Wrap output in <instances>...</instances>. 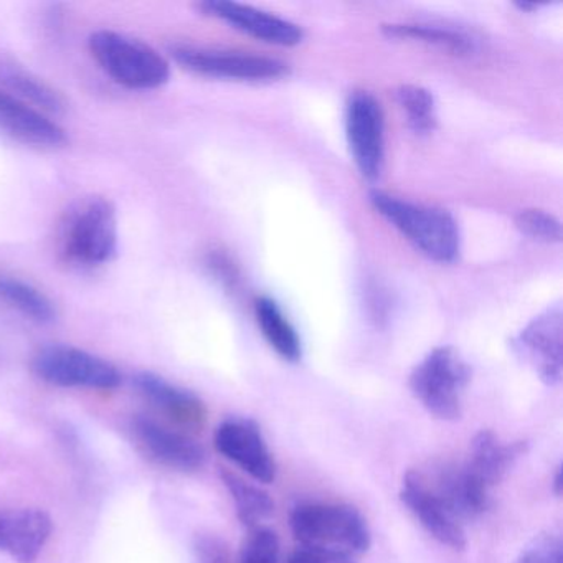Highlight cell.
<instances>
[{
	"label": "cell",
	"instance_id": "6da1fadb",
	"mask_svg": "<svg viewBox=\"0 0 563 563\" xmlns=\"http://www.w3.org/2000/svg\"><path fill=\"white\" fill-rule=\"evenodd\" d=\"M371 203L418 252L433 262H456L461 250L460 227L450 212L408 202L380 190L371 192Z\"/></svg>",
	"mask_w": 563,
	"mask_h": 563
},
{
	"label": "cell",
	"instance_id": "7a4b0ae2",
	"mask_svg": "<svg viewBox=\"0 0 563 563\" xmlns=\"http://www.w3.org/2000/svg\"><path fill=\"white\" fill-rule=\"evenodd\" d=\"M289 526L295 539L309 549L351 556L362 555L371 549L372 533L367 520L347 504H301L292 510Z\"/></svg>",
	"mask_w": 563,
	"mask_h": 563
},
{
	"label": "cell",
	"instance_id": "3957f363",
	"mask_svg": "<svg viewBox=\"0 0 563 563\" xmlns=\"http://www.w3.org/2000/svg\"><path fill=\"white\" fill-rule=\"evenodd\" d=\"M60 252L71 265L93 268L114 258L118 252L117 209L103 197L75 203L60 227Z\"/></svg>",
	"mask_w": 563,
	"mask_h": 563
},
{
	"label": "cell",
	"instance_id": "277c9868",
	"mask_svg": "<svg viewBox=\"0 0 563 563\" xmlns=\"http://www.w3.org/2000/svg\"><path fill=\"white\" fill-rule=\"evenodd\" d=\"M88 47L101 70L121 87L156 90L169 81V62L137 38L114 31H98L90 35Z\"/></svg>",
	"mask_w": 563,
	"mask_h": 563
},
{
	"label": "cell",
	"instance_id": "5b68a950",
	"mask_svg": "<svg viewBox=\"0 0 563 563\" xmlns=\"http://www.w3.org/2000/svg\"><path fill=\"white\" fill-rule=\"evenodd\" d=\"M471 380V367L450 345L433 349L411 371L413 397L438 420L454 421L463 415V395Z\"/></svg>",
	"mask_w": 563,
	"mask_h": 563
},
{
	"label": "cell",
	"instance_id": "8992f818",
	"mask_svg": "<svg viewBox=\"0 0 563 563\" xmlns=\"http://www.w3.org/2000/svg\"><path fill=\"white\" fill-rule=\"evenodd\" d=\"M32 367L37 377L57 387L111 390L121 384V374L113 364L71 345L41 349Z\"/></svg>",
	"mask_w": 563,
	"mask_h": 563
},
{
	"label": "cell",
	"instance_id": "52a82bcc",
	"mask_svg": "<svg viewBox=\"0 0 563 563\" xmlns=\"http://www.w3.org/2000/svg\"><path fill=\"white\" fill-rule=\"evenodd\" d=\"M345 136L358 173L365 179H378L385 159L384 111L377 98L368 91H354L349 97Z\"/></svg>",
	"mask_w": 563,
	"mask_h": 563
},
{
	"label": "cell",
	"instance_id": "ba28073f",
	"mask_svg": "<svg viewBox=\"0 0 563 563\" xmlns=\"http://www.w3.org/2000/svg\"><path fill=\"white\" fill-rule=\"evenodd\" d=\"M400 499L433 539L454 550L466 547V532L460 517L434 489L423 470H411L401 483Z\"/></svg>",
	"mask_w": 563,
	"mask_h": 563
},
{
	"label": "cell",
	"instance_id": "9c48e42d",
	"mask_svg": "<svg viewBox=\"0 0 563 563\" xmlns=\"http://www.w3.org/2000/svg\"><path fill=\"white\" fill-rule=\"evenodd\" d=\"M177 64L186 70L210 78L239 81L278 80L288 74V65L276 58L210 48L177 47L173 51Z\"/></svg>",
	"mask_w": 563,
	"mask_h": 563
},
{
	"label": "cell",
	"instance_id": "30bf717a",
	"mask_svg": "<svg viewBox=\"0 0 563 563\" xmlns=\"http://www.w3.org/2000/svg\"><path fill=\"white\" fill-rule=\"evenodd\" d=\"M516 354L550 387L562 382L563 316L560 308L537 316L512 341Z\"/></svg>",
	"mask_w": 563,
	"mask_h": 563
},
{
	"label": "cell",
	"instance_id": "8fae6325",
	"mask_svg": "<svg viewBox=\"0 0 563 563\" xmlns=\"http://www.w3.org/2000/svg\"><path fill=\"white\" fill-rule=\"evenodd\" d=\"M213 443L220 454L242 467L253 479L263 484L275 481V456L255 421L250 418H229L217 428Z\"/></svg>",
	"mask_w": 563,
	"mask_h": 563
},
{
	"label": "cell",
	"instance_id": "7c38bea8",
	"mask_svg": "<svg viewBox=\"0 0 563 563\" xmlns=\"http://www.w3.org/2000/svg\"><path fill=\"white\" fill-rule=\"evenodd\" d=\"M133 433L141 450L151 460L170 470L190 473L206 463V451L190 434L153 418L137 417L133 421Z\"/></svg>",
	"mask_w": 563,
	"mask_h": 563
},
{
	"label": "cell",
	"instance_id": "4fadbf2b",
	"mask_svg": "<svg viewBox=\"0 0 563 563\" xmlns=\"http://www.w3.org/2000/svg\"><path fill=\"white\" fill-rule=\"evenodd\" d=\"M200 9L210 18L227 22L236 31L252 35L266 44L292 47L301 44L305 37V32L299 25L269 12L260 11L252 5L229 2V0H209L203 2Z\"/></svg>",
	"mask_w": 563,
	"mask_h": 563
},
{
	"label": "cell",
	"instance_id": "5bb4252c",
	"mask_svg": "<svg viewBox=\"0 0 563 563\" xmlns=\"http://www.w3.org/2000/svg\"><path fill=\"white\" fill-rule=\"evenodd\" d=\"M0 130L29 146L57 150L67 143V134L41 110L14 95L0 90Z\"/></svg>",
	"mask_w": 563,
	"mask_h": 563
},
{
	"label": "cell",
	"instance_id": "9a60e30c",
	"mask_svg": "<svg viewBox=\"0 0 563 563\" xmlns=\"http://www.w3.org/2000/svg\"><path fill=\"white\" fill-rule=\"evenodd\" d=\"M527 453L526 441H503L490 430H481L471 441L470 457L463 464L467 476L489 490Z\"/></svg>",
	"mask_w": 563,
	"mask_h": 563
},
{
	"label": "cell",
	"instance_id": "2e32d148",
	"mask_svg": "<svg viewBox=\"0 0 563 563\" xmlns=\"http://www.w3.org/2000/svg\"><path fill=\"white\" fill-rule=\"evenodd\" d=\"M52 519L38 509L0 510V550L22 563H32L47 543Z\"/></svg>",
	"mask_w": 563,
	"mask_h": 563
},
{
	"label": "cell",
	"instance_id": "e0dca14e",
	"mask_svg": "<svg viewBox=\"0 0 563 563\" xmlns=\"http://www.w3.org/2000/svg\"><path fill=\"white\" fill-rule=\"evenodd\" d=\"M136 387L173 423L186 430H199L206 423V405L192 391L177 387L151 372L137 375Z\"/></svg>",
	"mask_w": 563,
	"mask_h": 563
},
{
	"label": "cell",
	"instance_id": "ac0fdd59",
	"mask_svg": "<svg viewBox=\"0 0 563 563\" xmlns=\"http://www.w3.org/2000/svg\"><path fill=\"white\" fill-rule=\"evenodd\" d=\"M255 316L263 338L279 357L288 362L301 361V338L275 299L260 296L255 301Z\"/></svg>",
	"mask_w": 563,
	"mask_h": 563
},
{
	"label": "cell",
	"instance_id": "d6986e66",
	"mask_svg": "<svg viewBox=\"0 0 563 563\" xmlns=\"http://www.w3.org/2000/svg\"><path fill=\"white\" fill-rule=\"evenodd\" d=\"M384 32L387 37L437 45V47L453 52L460 57H470L477 52V41L473 35L464 34L463 31H456V29L441 27V25L390 24L384 25Z\"/></svg>",
	"mask_w": 563,
	"mask_h": 563
},
{
	"label": "cell",
	"instance_id": "ffe728a7",
	"mask_svg": "<svg viewBox=\"0 0 563 563\" xmlns=\"http://www.w3.org/2000/svg\"><path fill=\"white\" fill-rule=\"evenodd\" d=\"M0 301L8 302L25 318L42 324H47L57 318L54 301L31 283L15 276L0 275Z\"/></svg>",
	"mask_w": 563,
	"mask_h": 563
},
{
	"label": "cell",
	"instance_id": "44dd1931",
	"mask_svg": "<svg viewBox=\"0 0 563 563\" xmlns=\"http://www.w3.org/2000/svg\"><path fill=\"white\" fill-rule=\"evenodd\" d=\"M222 481L235 503L236 517L243 526L258 527L275 510V503L262 487L246 483L242 477L230 471H223Z\"/></svg>",
	"mask_w": 563,
	"mask_h": 563
},
{
	"label": "cell",
	"instance_id": "7402d4cb",
	"mask_svg": "<svg viewBox=\"0 0 563 563\" xmlns=\"http://www.w3.org/2000/svg\"><path fill=\"white\" fill-rule=\"evenodd\" d=\"M395 98L407 117L408 126L415 134L428 136L433 133L438 120L434 98L430 91L417 85H404L398 88Z\"/></svg>",
	"mask_w": 563,
	"mask_h": 563
},
{
	"label": "cell",
	"instance_id": "603a6c76",
	"mask_svg": "<svg viewBox=\"0 0 563 563\" xmlns=\"http://www.w3.org/2000/svg\"><path fill=\"white\" fill-rule=\"evenodd\" d=\"M4 81L11 90L15 91L14 97L21 98L27 104H35L51 113L64 110V98L60 97V93L48 87L45 81L32 77L27 71L9 68L4 71Z\"/></svg>",
	"mask_w": 563,
	"mask_h": 563
},
{
	"label": "cell",
	"instance_id": "cb8c5ba5",
	"mask_svg": "<svg viewBox=\"0 0 563 563\" xmlns=\"http://www.w3.org/2000/svg\"><path fill=\"white\" fill-rule=\"evenodd\" d=\"M516 227L523 235L537 242L559 243L562 240V223L552 213L543 210H522L516 217Z\"/></svg>",
	"mask_w": 563,
	"mask_h": 563
},
{
	"label": "cell",
	"instance_id": "d4e9b609",
	"mask_svg": "<svg viewBox=\"0 0 563 563\" xmlns=\"http://www.w3.org/2000/svg\"><path fill=\"white\" fill-rule=\"evenodd\" d=\"M278 536L266 527H255L243 543L240 563H278Z\"/></svg>",
	"mask_w": 563,
	"mask_h": 563
},
{
	"label": "cell",
	"instance_id": "484cf974",
	"mask_svg": "<svg viewBox=\"0 0 563 563\" xmlns=\"http://www.w3.org/2000/svg\"><path fill=\"white\" fill-rule=\"evenodd\" d=\"M516 563H562V539L556 533L536 537L520 552Z\"/></svg>",
	"mask_w": 563,
	"mask_h": 563
},
{
	"label": "cell",
	"instance_id": "4316f807",
	"mask_svg": "<svg viewBox=\"0 0 563 563\" xmlns=\"http://www.w3.org/2000/svg\"><path fill=\"white\" fill-rule=\"evenodd\" d=\"M196 552L199 563H232L229 547L219 537H199L196 542Z\"/></svg>",
	"mask_w": 563,
	"mask_h": 563
},
{
	"label": "cell",
	"instance_id": "83f0119b",
	"mask_svg": "<svg viewBox=\"0 0 563 563\" xmlns=\"http://www.w3.org/2000/svg\"><path fill=\"white\" fill-rule=\"evenodd\" d=\"M288 563H355V560L354 556L344 553L301 547L289 556Z\"/></svg>",
	"mask_w": 563,
	"mask_h": 563
},
{
	"label": "cell",
	"instance_id": "f1b7e54d",
	"mask_svg": "<svg viewBox=\"0 0 563 563\" xmlns=\"http://www.w3.org/2000/svg\"><path fill=\"white\" fill-rule=\"evenodd\" d=\"M553 490H555L556 496L562 494V471L556 470L555 477H553Z\"/></svg>",
	"mask_w": 563,
	"mask_h": 563
}]
</instances>
